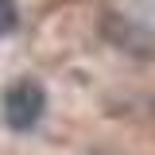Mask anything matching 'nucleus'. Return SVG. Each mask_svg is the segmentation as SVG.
Instances as JSON below:
<instances>
[{"mask_svg":"<svg viewBox=\"0 0 155 155\" xmlns=\"http://www.w3.org/2000/svg\"><path fill=\"white\" fill-rule=\"evenodd\" d=\"M43 109H47V93L31 78H19L16 85L4 93V120L16 132H31L39 124V116H43Z\"/></svg>","mask_w":155,"mask_h":155,"instance_id":"1","label":"nucleus"},{"mask_svg":"<svg viewBox=\"0 0 155 155\" xmlns=\"http://www.w3.org/2000/svg\"><path fill=\"white\" fill-rule=\"evenodd\" d=\"M19 23V8L16 0H0V35H12Z\"/></svg>","mask_w":155,"mask_h":155,"instance_id":"2","label":"nucleus"}]
</instances>
